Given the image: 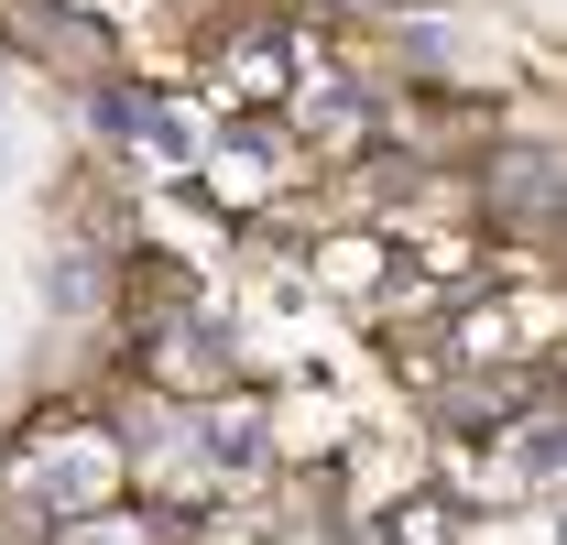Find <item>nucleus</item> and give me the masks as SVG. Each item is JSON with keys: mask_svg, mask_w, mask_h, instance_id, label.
<instances>
[{"mask_svg": "<svg viewBox=\"0 0 567 545\" xmlns=\"http://www.w3.org/2000/svg\"><path fill=\"white\" fill-rule=\"evenodd\" d=\"M0 491L11 502H33L44 524H76V513H110V502H132V448H121V425L110 414H33L11 448H0Z\"/></svg>", "mask_w": 567, "mask_h": 545, "instance_id": "1", "label": "nucleus"}, {"mask_svg": "<svg viewBox=\"0 0 567 545\" xmlns=\"http://www.w3.org/2000/svg\"><path fill=\"white\" fill-rule=\"evenodd\" d=\"M142 382H153V393H175V404L240 393V382H251V339L218 317L208 295H175L164 317H142Z\"/></svg>", "mask_w": 567, "mask_h": 545, "instance_id": "2", "label": "nucleus"}, {"mask_svg": "<svg viewBox=\"0 0 567 545\" xmlns=\"http://www.w3.org/2000/svg\"><path fill=\"white\" fill-rule=\"evenodd\" d=\"M481 186H492V218H535V229H546V218H557V142H524V153H513V142H502L492 164H481Z\"/></svg>", "mask_w": 567, "mask_h": 545, "instance_id": "3", "label": "nucleus"}, {"mask_svg": "<svg viewBox=\"0 0 567 545\" xmlns=\"http://www.w3.org/2000/svg\"><path fill=\"white\" fill-rule=\"evenodd\" d=\"M110 284H121V251L110 240L44 251V317H110Z\"/></svg>", "mask_w": 567, "mask_h": 545, "instance_id": "4", "label": "nucleus"}, {"mask_svg": "<svg viewBox=\"0 0 567 545\" xmlns=\"http://www.w3.org/2000/svg\"><path fill=\"white\" fill-rule=\"evenodd\" d=\"M44 545H175V524H164V513H121V502H110V513H76V524H55Z\"/></svg>", "mask_w": 567, "mask_h": 545, "instance_id": "5", "label": "nucleus"}]
</instances>
